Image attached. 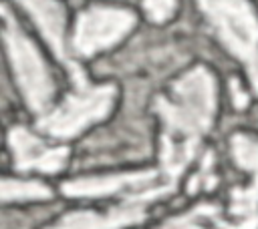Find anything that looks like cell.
<instances>
[{
	"label": "cell",
	"mask_w": 258,
	"mask_h": 229,
	"mask_svg": "<svg viewBox=\"0 0 258 229\" xmlns=\"http://www.w3.org/2000/svg\"><path fill=\"white\" fill-rule=\"evenodd\" d=\"M155 110L161 119L159 163L165 183L175 185L194 161L202 137L216 114V80L204 66H196L173 82L171 98L159 96Z\"/></svg>",
	"instance_id": "6da1fadb"
},
{
	"label": "cell",
	"mask_w": 258,
	"mask_h": 229,
	"mask_svg": "<svg viewBox=\"0 0 258 229\" xmlns=\"http://www.w3.org/2000/svg\"><path fill=\"white\" fill-rule=\"evenodd\" d=\"M73 90L52 110L38 119V129L54 139H73L91 125L103 121L115 102V86L91 84L77 62H69Z\"/></svg>",
	"instance_id": "7a4b0ae2"
},
{
	"label": "cell",
	"mask_w": 258,
	"mask_h": 229,
	"mask_svg": "<svg viewBox=\"0 0 258 229\" xmlns=\"http://www.w3.org/2000/svg\"><path fill=\"white\" fill-rule=\"evenodd\" d=\"M2 36H4V46L14 70L16 84L28 104L30 110L44 114L46 108L50 106L52 94H54V84L48 74V68L38 54L36 46L28 40V36L20 30L8 8H2Z\"/></svg>",
	"instance_id": "3957f363"
},
{
	"label": "cell",
	"mask_w": 258,
	"mask_h": 229,
	"mask_svg": "<svg viewBox=\"0 0 258 229\" xmlns=\"http://www.w3.org/2000/svg\"><path fill=\"white\" fill-rule=\"evenodd\" d=\"M224 46L246 62H258V18L248 0H198Z\"/></svg>",
	"instance_id": "277c9868"
},
{
	"label": "cell",
	"mask_w": 258,
	"mask_h": 229,
	"mask_svg": "<svg viewBox=\"0 0 258 229\" xmlns=\"http://www.w3.org/2000/svg\"><path fill=\"white\" fill-rule=\"evenodd\" d=\"M175 185L163 183L153 185L149 189L129 193L119 201L115 207L107 211H73L60 217L54 225L46 229H123L129 225H137L147 217V207L157 201L159 197H165L171 193Z\"/></svg>",
	"instance_id": "5b68a950"
},
{
	"label": "cell",
	"mask_w": 258,
	"mask_h": 229,
	"mask_svg": "<svg viewBox=\"0 0 258 229\" xmlns=\"http://www.w3.org/2000/svg\"><path fill=\"white\" fill-rule=\"evenodd\" d=\"M135 26V14L123 8L93 6L79 14L73 34V48L81 56H91L119 42Z\"/></svg>",
	"instance_id": "8992f818"
},
{
	"label": "cell",
	"mask_w": 258,
	"mask_h": 229,
	"mask_svg": "<svg viewBox=\"0 0 258 229\" xmlns=\"http://www.w3.org/2000/svg\"><path fill=\"white\" fill-rule=\"evenodd\" d=\"M232 155L238 167L252 177L248 187H238L232 191L230 213L238 219L234 225L238 229H258V141L244 133L234 135Z\"/></svg>",
	"instance_id": "52a82bcc"
},
{
	"label": "cell",
	"mask_w": 258,
	"mask_h": 229,
	"mask_svg": "<svg viewBox=\"0 0 258 229\" xmlns=\"http://www.w3.org/2000/svg\"><path fill=\"white\" fill-rule=\"evenodd\" d=\"M8 145L18 171H40L52 175L58 173L69 159L67 147H48L24 127H12L8 131Z\"/></svg>",
	"instance_id": "ba28073f"
},
{
	"label": "cell",
	"mask_w": 258,
	"mask_h": 229,
	"mask_svg": "<svg viewBox=\"0 0 258 229\" xmlns=\"http://www.w3.org/2000/svg\"><path fill=\"white\" fill-rule=\"evenodd\" d=\"M157 171H133L105 177H83L62 183L60 191L69 197H107V195H129L155 185Z\"/></svg>",
	"instance_id": "9c48e42d"
},
{
	"label": "cell",
	"mask_w": 258,
	"mask_h": 229,
	"mask_svg": "<svg viewBox=\"0 0 258 229\" xmlns=\"http://www.w3.org/2000/svg\"><path fill=\"white\" fill-rule=\"evenodd\" d=\"M30 18L36 22L38 30L54 50L56 58L64 64L71 62L64 46V10L56 0H18Z\"/></svg>",
	"instance_id": "30bf717a"
},
{
	"label": "cell",
	"mask_w": 258,
	"mask_h": 229,
	"mask_svg": "<svg viewBox=\"0 0 258 229\" xmlns=\"http://www.w3.org/2000/svg\"><path fill=\"white\" fill-rule=\"evenodd\" d=\"M159 229H238V227L234 223L222 221L216 205L202 203V205L189 209L187 213L169 219Z\"/></svg>",
	"instance_id": "8fae6325"
},
{
	"label": "cell",
	"mask_w": 258,
	"mask_h": 229,
	"mask_svg": "<svg viewBox=\"0 0 258 229\" xmlns=\"http://www.w3.org/2000/svg\"><path fill=\"white\" fill-rule=\"evenodd\" d=\"M52 191L40 181L24 179H4L2 181V201H42L50 199Z\"/></svg>",
	"instance_id": "7c38bea8"
},
{
	"label": "cell",
	"mask_w": 258,
	"mask_h": 229,
	"mask_svg": "<svg viewBox=\"0 0 258 229\" xmlns=\"http://www.w3.org/2000/svg\"><path fill=\"white\" fill-rule=\"evenodd\" d=\"M216 185V177H214V155L208 151L202 159V165L198 169V173L191 177L187 191L189 193H198L202 189H214Z\"/></svg>",
	"instance_id": "4fadbf2b"
},
{
	"label": "cell",
	"mask_w": 258,
	"mask_h": 229,
	"mask_svg": "<svg viewBox=\"0 0 258 229\" xmlns=\"http://www.w3.org/2000/svg\"><path fill=\"white\" fill-rule=\"evenodd\" d=\"M143 8L153 22H165L175 10V0H143Z\"/></svg>",
	"instance_id": "5bb4252c"
},
{
	"label": "cell",
	"mask_w": 258,
	"mask_h": 229,
	"mask_svg": "<svg viewBox=\"0 0 258 229\" xmlns=\"http://www.w3.org/2000/svg\"><path fill=\"white\" fill-rule=\"evenodd\" d=\"M230 88H232L234 104H236L238 108H244V106H246V102H248V96H246V92L242 90V86L238 84V80H232V82H230Z\"/></svg>",
	"instance_id": "9a60e30c"
},
{
	"label": "cell",
	"mask_w": 258,
	"mask_h": 229,
	"mask_svg": "<svg viewBox=\"0 0 258 229\" xmlns=\"http://www.w3.org/2000/svg\"><path fill=\"white\" fill-rule=\"evenodd\" d=\"M248 74H250V82H252V86H254V90L258 92V62L248 70Z\"/></svg>",
	"instance_id": "2e32d148"
}]
</instances>
